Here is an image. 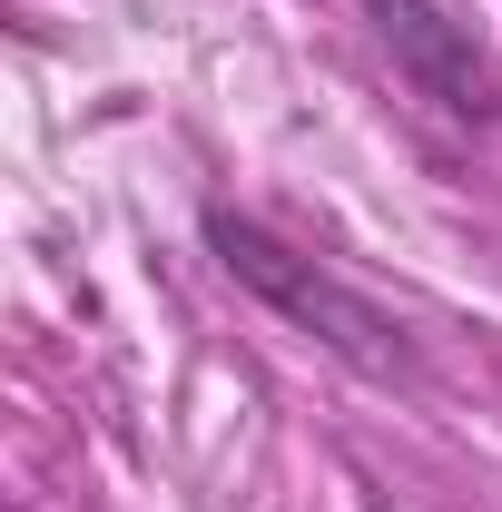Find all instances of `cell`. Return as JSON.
Returning a JSON list of instances; mask_svg holds the SVG:
<instances>
[{
  "mask_svg": "<svg viewBox=\"0 0 502 512\" xmlns=\"http://www.w3.org/2000/svg\"><path fill=\"white\" fill-rule=\"evenodd\" d=\"M197 237H207V256L247 286L266 316L296 325V335H315L335 365H355L365 384H424V345H414V325L394 316V306H375L365 286H345L325 256L286 247L266 217L227 207V197H207V207H197Z\"/></svg>",
  "mask_w": 502,
  "mask_h": 512,
  "instance_id": "6da1fadb",
  "label": "cell"
},
{
  "mask_svg": "<svg viewBox=\"0 0 502 512\" xmlns=\"http://www.w3.org/2000/svg\"><path fill=\"white\" fill-rule=\"evenodd\" d=\"M365 10H375V40L394 50L414 99H434L443 119H463V128L502 119V79L483 60V40H473V20H453L434 0H365Z\"/></svg>",
  "mask_w": 502,
  "mask_h": 512,
  "instance_id": "7a4b0ae2",
  "label": "cell"
}]
</instances>
